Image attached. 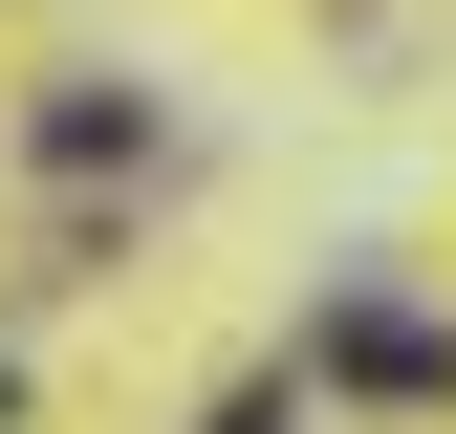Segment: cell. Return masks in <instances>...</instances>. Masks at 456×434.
Here are the masks:
<instances>
[{
	"label": "cell",
	"instance_id": "1",
	"mask_svg": "<svg viewBox=\"0 0 456 434\" xmlns=\"http://www.w3.org/2000/svg\"><path fill=\"white\" fill-rule=\"evenodd\" d=\"M217 434H282V413H217Z\"/></svg>",
	"mask_w": 456,
	"mask_h": 434
}]
</instances>
